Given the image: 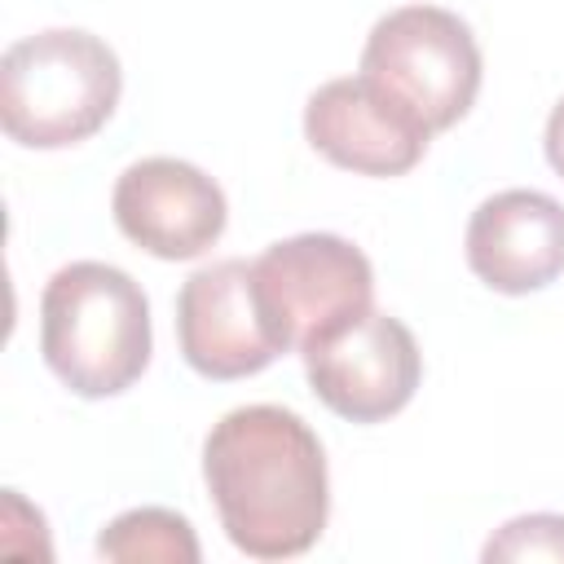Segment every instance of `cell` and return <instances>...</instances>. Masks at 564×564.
Listing matches in <instances>:
<instances>
[{
    "instance_id": "obj_5",
    "label": "cell",
    "mask_w": 564,
    "mask_h": 564,
    "mask_svg": "<svg viewBox=\"0 0 564 564\" xmlns=\"http://www.w3.org/2000/svg\"><path fill=\"white\" fill-rule=\"evenodd\" d=\"M251 291L273 344L304 352L317 335L370 308L375 269L339 234H295L251 260Z\"/></svg>"
},
{
    "instance_id": "obj_2",
    "label": "cell",
    "mask_w": 564,
    "mask_h": 564,
    "mask_svg": "<svg viewBox=\"0 0 564 564\" xmlns=\"http://www.w3.org/2000/svg\"><path fill=\"white\" fill-rule=\"evenodd\" d=\"M40 352L84 401L128 392L154 352L141 282L106 260L62 264L40 295Z\"/></svg>"
},
{
    "instance_id": "obj_13",
    "label": "cell",
    "mask_w": 564,
    "mask_h": 564,
    "mask_svg": "<svg viewBox=\"0 0 564 564\" xmlns=\"http://www.w3.org/2000/svg\"><path fill=\"white\" fill-rule=\"evenodd\" d=\"M542 145H546V163L564 176V97L555 101V110H551V119H546V137H542Z\"/></svg>"
},
{
    "instance_id": "obj_3",
    "label": "cell",
    "mask_w": 564,
    "mask_h": 564,
    "mask_svg": "<svg viewBox=\"0 0 564 564\" xmlns=\"http://www.w3.org/2000/svg\"><path fill=\"white\" fill-rule=\"evenodd\" d=\"M123 93L115 48L79 26H48L0 57V128L26 150H66L106 128Z\"/></svg>"
},
{
    "instance_id": "obj_11",
    "label": "cell",
    "mask_w": 564,
    "mask_h": 564,
    "mask_svg": "<svg viewBox=\"0 0 564 564\" xmlns=\"http://www.w3.org/2000/svg\"><path fill=\"white\" fill-rule=\"evenodd\" d=\"M101 560H159V564H198L194 524L167 507H137L115 516L97 538Z\"/></svg>"
},
{
    "instance_id": "obj_1",
    "label": "cell",
    "mask_w": 564,
    "mask_h": 564,
    "mask_svg": "<svg viewBox=\"0 0 564 564\" xmlns=\"http://www.w3.org/2000/svg\"><path fill=\"white\" fill-rule=\"evenodd\" d=\"M203 480L225 538L251 560L304 555L326 529V449L286 405H238L212 423Z\"/></svg>"
},
{
    "instance_id": "obj_10",
    "label": "cell",
    "mask_w": 564,
    "mask_h": 564,
    "mask_svg": "<svg viewBox=\"0 0 564 564\" xmlns=\"http://www.w3.org/2000/svg\"><path fill=\"white\" fill-rule=\"evenodd\" d=\"M463 251L489 291H542L564 273V203L542 189H502L471 212Z\"/></svg>"
},
{
    "instance_id": "obj_9",
    "label": "cell",
    "mask_w": 564,
    "mask_h": 564,
    "mask_svg": "<svg viewBox=\"0 0 564 564\" xmlns=\"http://www.w3.org/2000/svg\"><path fill=\"white\" fill-rule=\"evenodd\" d=\"M304 141L344 172L405 176L427 154L432 132L357 70L326 79L304 101Z\"/></svg>"
},
{
    "instance_id": "obj_8",
    "label": "cell",
    "mask_w": 564,
    "mask_h": 564,
    "mask_svg": "<svg viewBox=\"0 0 564 564\" xmlns=\"http://www.w3.org/2000/svg\"><path fill=\"white\" fill-rule=\"evenodd\" d=\"M176 339L189 370L220 383L260 375L282 357L251 291V260H216L181 282Z\"/></svg>"
},
{
    "instance_id": "obj_12",
    "label": "cell",
    "mask_w": 564,
    "mask_h": 564,
    "mask_svg": "<svg viewBox=\"0 0 564 564\" xmlns=\"http://www.w3.org/2000/svg\"><path fill=\"white\" fill-rule=\"evenodd\" d=\"M489 564L494 560H564V516L533 511L507 520L480 551Z\"/></svg>"
},
{
    "instance_id": "obj_7",
    "label": "cell",
    "mask_w": 564,
    "mask_h": 564,
    "mask_svg": "<svg viewBox=\"0 0 564 564\" xmlns=\"http://www.w3.org/2000/svg\"><path fill=\"white\" fill-rule=\"evenodd\" d=\"M115 225L128 242L154 260H194L203 256L229 220L225 189L185 159H141L123 167L110 194Z\"/></svg>"
},
{
    "instance_id": "obj_6",
    "label": "cell",
    "mask_w": 564,
    "mask_h": 564,
    "mask_svg": "<svg viewBox=\"0 0 564 564\" xmlns=\"http://www.w3.org/2000/svg\"><path fill=\"white\" fill-rule=\"evenodd\" d=\"M300 357L313 397L348 423H383L401 414L423 379L414 330L379 308H366L317 335Z\"/></svg>"
},
{
    "instance_id": "obj_4",
    "label": "cell",
    "mask_w": 564,
    "mask_h": 564,
    "mask_svg": "<svg viewBox=\"0 0 564 564\" xmlns=\"http://www.w3.org/2000/svg\"><path fill=\"white\" fill-rule=\"evenodd\" d=\"M357 70L427 132H445L480 93V44L449 9L401 4L370 26Z\"/></svg>"
}]
</instances>
